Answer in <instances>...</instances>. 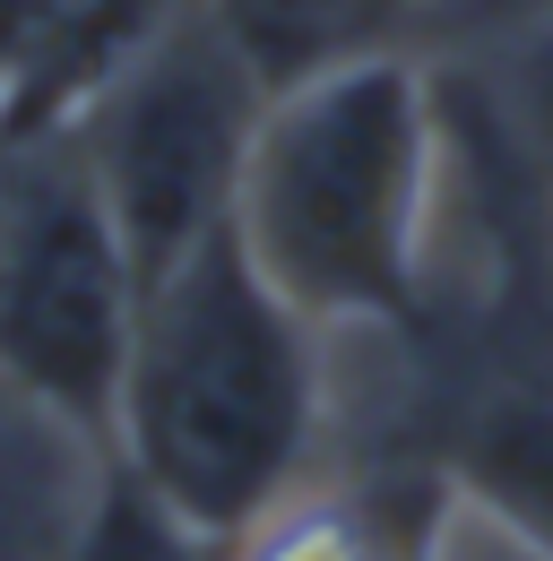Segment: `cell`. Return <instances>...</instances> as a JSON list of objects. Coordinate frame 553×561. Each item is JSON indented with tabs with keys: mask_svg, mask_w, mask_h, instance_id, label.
I'll return each mask as SVG.
<instances>
[{
	"mask_svg": "<svg viewBox=\"0 0 553 561\" xmlns=\"http://www.w3.org/2000/svg\"><path fill=\"white\" fill-rule=\"evenodd\" d=\"M312 423H320L312 320L251 268V251L225 225L138 302L131 371L113 407L138 501L173 536L242 545L294 492Z\"/></svg>",
	"mask_w": 553,
	"mask_h": 561,
	"instance_id": "1",
	"label": "cell"
},
{
	"mask_svg": "<svg viewBox=\"0 0 553 561\" xmlns=\"http://www.w3.org/2000/svg\"><path fill=\"white\" fill-rule=\"evenodd\" d=\"M424 199H432V95L407 61L354 53L269 95L234 191V242L312 329L398 320L415 302Z\"/></svg>",
	"mask_w": 553,
	"mask_h": 561,
	"instance_id": "2",
	"label": "cell"
},
{
	"mask_svg": "<svg viewBox=\"0 0 553 561\" xmlns=\"http://www.w3.org/2000/svg\"><path fill=\"white\" fill-rule=\"evenodd\" d=\"M260 113H269V87L242 70V53L191 0L69 122V147L95 173V191H104L147 285L173 260H191L207 233L234 225V191H242V156H251Z\"/></svg>",
	"mask_w": 553,
	"mask_h": 561,
	"instance_id": "3",
	"label": "cell"
},
{
	"mask_svg": "<svg viewBox=\"0 0 553 561\" xmlns=\"http://www.w3.org/2000/svg\"><path fill=\"white\" fill-rule=\"evenodd\" d=\"M138 302L147 277L78 147H9L0 156V380L44 398L53 415L113 432Z\"/></svg>",
	"mask_w": 553,
	"mask_h": 561,
	"instance_id": "4",
	"label": "cell"
},
{
	"mask_svg": "<svg viewBox=\"0 0 553 561\" xmlns=\"http://www.w3.org/2000/svg\"><path fill=\"white\" fill-rule=\"evenodd\" d=\"M191 0H0V156L44 147Z\"/></svg>",
	"mask_w": 553,
	"mask_h": 561,
	"instance_id": "5",
	"label": "cell"
},
{
	"mask_svg": "<svg viewBox=\"0 0 553 561\" xmlns=\"http://www.w3.org/2000/svg\"><path fill=\"white\" fill-rule=\"evenodd\" d=\"M467 492L519 545L553 561V389H501L467 423Z\"/></svg>",
	"mask_w": 553,
	"mask_h": 561,
	"instance_id": "6",
	"label": "cell"
},
{
	"mask_svg": "<svg viewBox=\"0 0 553 561\" xmlns=\"http://www.w3.org/2000/svg\"><path fill=\"white\" fill-rule=\"evenodd\" d=\"M200 9L242 53V70L276 95V87H303V78L354 61L390 0H200Z\"/></svg>",
	"mask_w": 553,
	"mask_h": 561,
	"instance_id": "7",
	"label": "cell"
},
{
	"mask_svg": "<svg viewBox=\"0 0 553 561\" xmlns=\"http://www.w3.org/2000/svg\"><path fill=\"white\" fill-rule=\"evenodd\" d=\"M242 561H381V545L354 510H285L276 501L242 536Z\"/></svg>",
	"mask_w": 553,
	"mask_h": 561,
	"instance_id": "8",
	"label": "cell"
},
{
	"mask_svg": "<svg viewBox=\"0 0 553 561\" xmlns=\"http://www.w3.org/2000/svg\"><path fill=\"white\" fill-rule=\"evenodd\" d=\"M432 561H545V553H537V545H519L501 518H484L476 501H467V518H459V527L432 545Z\"/></svg>",
	"mask_w": 553,
	"mask_h": 561,
	"instance_id": "9",
	"label": "cell"
},
{
	"mask_svg": "<svg viewBox=\"0 0 553 561\" xmlns=\"http://www.w3.org/2000/svg\"><path fill=\"white\" fill-rule=\"evenodd\" d=\"M87 561H156V536H138V545H131V527H104V545H95Z\"/></svg>",
	"mask_w": 553,
	"mask_h": 561,
	"instance_id": "10",
	"label": "cell"
}]
</instances>
